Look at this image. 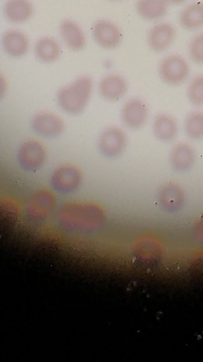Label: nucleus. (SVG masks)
Here are the masks:
<instances>
[{"label": "nucleus", "instance_id": "obj_20", "mask_svg": "<svg viewBox=\"0 0 203 362\" xmlns=\"http://www.w3.org/2000/svg\"><path fill=\"white\" fill-rule=\"evenodd\" d=\"M180 23L187 30L203 26V2H193L185 7L180 14Z\"/></svg>", "mask_w": 203, "mask_h": 362}, {"label": "nucleus", "instance_id": "obj_13", "mask_svg": "<svg viewBox=\"0 0 203 362\" xmlns=\"http://www.w3.org/2000/svg\"><path fill=\"white\" fill-rule=\"evenodd\" d=\"M5 52L15 58L23 57L30 49V40L25 33L17 29L6 30L1 39Z\"/></svg>", "mask_w": 203, "mask_h": 362}, {"label": "nucleus", "instance_id": "obj_22", "mask_svg": "<svg viewBox=\"0 0 203 362\" xmlns=\"http://www.w3.org/2000/svg\"><path fill=\"white\" fill-rule=\"evenodd\" d=\"M186 134L192 139L203 138V112H193L185 119L184 124Z\"/></svg>", "mask_w": 203, "mask_h": 362}, {"label": "nucleus", "instance_id": "obj_16", "mask_svg": "<svg viewBox=\"0 0 203 362\" xmlns=\"http://www.w3.org/2000/svg\"><path fill=\"white\" fill-rule=\"evenodd\" d=\"M195 161V151L187 143H178L172 148L170 163L174 170L185 172L192 167Z\"/></svg>", "mask_w": 203, "mask_h": 362}, {"label": "nucleus", "instance_id": "obj_21", "mask_svg": "<svg viewBox=\"0 0 203 362\" xmlns=\"http://www.w3.org/2000/svg\"><path fill=\"white\" fill-rule=\"evenodd\" d=\"M136 8L144 19L154 21L164 17L167 11L166 0H138Z\"/></svg>", "mask_w": 203, "mask_h": 362}, {"label": "nucleus", "instance_id": "obj_1", "mask_svg": "<svg viewBox=\"0 0 203 362\" xmlns=\"http://www.w3.org/2000/svg\"><path fill=\"white\" fill-rule=\"evenodd\" d=\"M102 208L92 202H69L60 209L58 221L66 229L92 230L104 222Z\"/></svg>", "mask_w": 203, "mask_h": 362}, {"label": "nucleus", "instance_id": "obj_5", "mask_svg": "<svg viewBox=\"0 0 203 362\" xmlns=\"http://www.w3.org/2000/svg\"><path fill=\"white\" fill-rule=\"evenodd\" d=\"M47 156L46 148L39 141L29 139L25 141L18 152L20 166L25 170L33 172L39 169Z\"/></svg>", "mask_w": 203, "mask_h": 362}, {"label": "nucleus", "instance_id": "obj_3", "mask_svg": "<svg viewBox=\"0 0 203 362\" xmlns=\"http://www.w3.org/2000/svg\"><path fill=\"white\" fill-rule=\"evenodd\" d=\"M161 78L167 84L176 86L183 83L188 77L190 67L181 56L171 54L164 58L159 66Z\"/></svg>", "mask_w": 203, "mask_h": 362}, {"label": "nucleus", "instance_id": "obj_8", "mask_svg": "<svg viewBox=\"0 0 203 362\" xmlns=\"http://www.w3.org/2000/svg\"><path fill=\"white\" fill-rule=\"evenodd\" d=\"M55 205V197L46 189L37 191L31 197L26 207L27 216L35 221L44 219Z\"/></svg>", "mask_w": 203, "mask_h": 362}, {"label": "nucleus", "instance_id": "obj_12", "mask_svg": "<svg viewBox=\"0 0 203 362\" xmlns=\"http://www.w3.org/2000/svg\"><path fill=\"white\" fill-rule=\"evenodd\" d=\"M176 36V29L169 23L156 24L150 28L147 35V42L150 48L157 52L167 49Z\"/></svg>", "mask_w": 203, "mask_h": 362}, {"label": "nucleus", "instance_id": "obj_11", "mask_svg": "<svg viewBox=\"0 0 203 362\" xmlns=\"http://www.w3.org/2000/svg\"><path fill=\"white\" fill-rule=\"evenodd\" d=\"M59 34L66 47L73 52L81 51L86 46L87 40L83 30L73 20L65 19L61 22Z\"/></svg>", "mask_w": 203, "mask_h": 362}, {"label": "nucleus", "instance_id": "obj_17", "mask_svg": "<svg viewBox=\"0 0 203 362\" xmlns=\"http://www.w3.org/2000/svg\"><path fill=\"white\" fill-rule=\"evenodd\" d=\"M34 52L35 57L40 62L52 63L60 57L61 49L59 42L55 38L44 36L37 40Z\"/></svg>", "mask_w": 203, "mask_h": 362}, {"label": "nucleus", "instance_id": "obj_4", "mask_svg": "<svg viewBox=\"0 0 203 362\" xmlns=\"http://www.w3.org/2000/svg\"><path fill=\"white\" fill-rule=\"evenodd\" d=\"M82 175L80 169L73 164H63L53 172L51 185L61 194L75 191L82 183Z\"/></svg>", "mask_w": 203, "mask_h": 362}, {"label": "nucleus", "instance_id": "obj_9", "mask_svg": "<svg viewBox=\"0 0 203 362\" xmlns=\"http://www.w3.org/2000/svg\"><path fill=\"white\" fill-rule=\"evenodd\" d=\"M31 124L37 134L48 138L59 136L64 129L63 119L57 115L47 111L36 114L32 119Z\"/></svg>", "mask_w": 203, "mask_h": 362}, {"label": "nucleus", "instance_id": "obj_19", "mask_svg": "<svg viewBox=\"0 0 203 362\" xmlns=\"http://www.w3.org/2000/svg\"><path fill=\"white\" fill-rule=\"evenodd\" d=\"M152 128L156 137L163 141L172 140L178 132L176 121L166 114L157 115L154 119Z\"/></svg>", "mask_w": 203, "mask_h": 362}, {"label": "nucleus", "instance_id": "obj_26", "mask_svg": "<svg viewBox=\"0 0 203 362\" xmlns=\"http://www.w3.org/2000/svg\"><path fill=\"white\" fill-rule=\"evenodd\" d=\"M109 1H119V0H109Z\"/></svg>", "mask_w": 203, "mask_h": 362}, {"label": "nucleus", "instance_id": "obj_15", "mask_svg": "<svg viewBox=\"0 0 203 362\" xmlns=\"http://www.w3.org/2000/svg\"><path fill=\"white\" fill-rule=\"evenodd\" d=\"M4 13L11 23H23L32 18L33 4L30 0H7L4 6Z\"/></svg>", "mask_w": 203, "mask_h": 362}, {"label": "nucleus", "instance_id": "obj_25", "mask_svg": "<svg viewBox=\"0 0 203 362\" xmlns=\"http://www.w3.org/2000/svg\"><path fill=\"white\" fill-rule=\"evenodd\" d=\"M185 0H166L167 3H171L173 4H179L184 2Z\"/></svg>", "mask_w": 203, "mask_h": 362}, {"label": "nucleus", "instance_id": "obj_14", "mask_svg": "<svg viewBox=\"0 0 203 362\" xmlns=\"http://www.w3.org/2000/svg\"><path fill=\"white\" fill-rule=\"evenodd\" d=\"M99 90L104 99L113 102L124 96L127 91V83L120 75L109 74L101 80Z\"/></svg>", "mask_w": 203, "mask_h": 362}, {"label": "nucleus", "instance_id": "obj_18", "mask_svg": "<svg viewBox=\"0 0 203 362\" xmlns=\"http://www.w3.org/2000/svg\"><path fill=\"white\" fill-rule=\"evenodd\" d=\"M184 193L181 186L174 182L163 184L158 192V199L165 208L171 209L179 206L183 201Z\"/></svg>", "mask_w": 203, "mask_h": 362}, {"label": "nucleus", "instance_id": "obj_2", "mask_svg": "<svg viewBox=\"0 0 203 362\" xmlns=\"http://www.w3.org/2000/svg\"><path fill=\"white\" fill-rule=\"evenodd\" d=\"M92 88L93 82L90 77L80 76L59 89L57 93L58 104L69 114H80L88 104Z\"/></svg>", "mask_w": 203, "mask_h": 362}, {"label": "nucleus", "instance_id": "obj_7", "mask_svg": "<svg viewBox=\"0 0 203 362\" xmlns=\"http://www.w3.org/2000/svg\"><path fill=\"white\" fill-rule=\"evenodd\" d=\"M92 35L94 42L106 49L116 48L120 45L123 38L118 26L106 19L98 20L93 24Z\"/></svg>", "mask_w": 203, "mask_h": 362}, {"label": "nucleus", "instance_id": "obj_23", "mask_svg": "<svg viewBox=\"0 0 203 362\" xmlns=\"http://www.w3.org/2000/svg\"><path fill=\"white\" fill-rule=\"evenodd\" d=\"M187 97L195 105H203V74L195 76L189 85Z\"/></svg>", "mask_w": 203, "mask_h": 362}, {"label": "nucleus", "instance_id": "obj_10", "mask_svg": "<svg viewBox=\"0 0 203 362\" xmlns=\"http://www.w3.org/2000/svg\"><path fill=\"white\" fill-rule=\"evenodd\" d=\"M121 117L124 124L129 128L137 129L142 127L148 117L146 103L138 98H132L123 105Z\"/></svg>", "mask_w": 203, "mask_h": 362}, {"label": "nucleus", "instance_id": "obj_6", "mask_svg": "<svg viewBox=\"0 0 203 362\" xmlns=\"http://www.w3.org/2000/svg\"><path fill=\"white\" fill-rule=\"evenodd\" d=\"M127 136L117 127H109L101 134L99 139V148L106 157L114 158L123 153L127 146Z\"/></svg>", "mask_w": 203, "mask_h": 362}, {"label": "nucleus", "instance_id": "obj_24", "mask_svg": "<svg viewBox=\"0 0 203 362\" xmlns=\"http://www.w3.org/2000/svg\"><path fill=\"white\" fill-rule=\"evenodd\" d=\"M189 54L193 62L203 64V33L196 35L191 40Z\"/></svg>", "mask_w": 203, "mask_h": 362}]
</instances>
